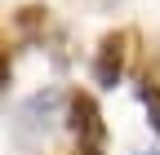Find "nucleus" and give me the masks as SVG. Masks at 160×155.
Listing matches in <instances>:
<instances>
[{
	"mask_svg": "<svg viewBox=\"0 0 160 155\" xmlns=\"http://www.w3.org/2000/svg\"><path fill=\"white\" fill-rule=\"evenodd\" d=\"M67 129L76 138V151L80 155H102V142H107V124H102V111L89 93H71L67 98Z\"/></svg>",
	"mask_w": 160,
	"mask_h": 155,
	"instance_id": "f257e3e1",
	"label": "nucleus"
},
{
	"mask_svg": "<svg viewBox=\"0 0 160 155\" xmlns=\"http://www.w3.org/2000/svg\"><path fill=\"white\" fill-rule=\"evenodd\" d=\"M129 45L133 35L129 31H107L102 45H98V58H93V80L102 89H116L125 80V67H129Z\"/></svg>",
	"mask_w": 160,
	"mask_h": 155,
	"instance_id": "f03ea898",
	"label": "nucleus"
},
{
	"mask_svg": "<svg viewBox=\"0 0 160 155\" xmlns=\"http://www.w3.org/2000/svg\"><path fill=\"white\" fill-rule=\"evenodd\" d=\"M62 106H67L62 89H40V93H31V98L22 102V111H18V129H22L27 138L49 133L58 120H62Z\"/></svg>",
	"mask_w": 160,
	"mask_h": 155,
	"instance_id": "7ed1b4c3",
	"label": "nucleus"
},
{
	"mask_svg": "<svg viewBox=\"0 0 160 155\" xmlns=\"http://www.w3.org/2000/svg\"><path fill=\"white\" fill-rule=\"evenodd\" d=\"M13 27L22 40H45V31H49V9L45 5H22L13 13Z\"/></svg>",
	"mask_w": 160,
	"mask_h": 155,
	"instance_id": "20e7f679",
	"label": "nucleus"
},
{
	"mask_svg": "<svg viewBox=\"0 0 160 155\" xmlns=\"http://www.w3.org/2000/svg\"><path fill=\"white\" fill-rule=\"evenodd\" d=\"M138 98L147 102V120H151V129L160 133V84H151V80L138 84Z\"/></svg>",
	"mask_w": 160,
	"mask_h": 155,
	"instance_id": "39448f33",
	"label": "nucleus"
},
{
	"mask_svg": "<svg viewBox=\"0 0 160 155\" xmlns=\"http://www.w3.org/2000/svg\"><path fill=\"white\" fill-rule=\"evenodd\" d=\"M9 75H13V62H9V49H5V40H0V89L9 84Z\"/></svg>",
	"mask_w": 160,
	"mask_h": 155,
	"instance_id": "423d86ee",
	"label": "nucleus"
},
{
	"mask_svg": "<svg viewBox=\"0 0 160 155\" xmlns=\"http://www.w3.org/2000/svg\"><path fill=\"white\" fill-rule=\"evenodd\" d=\"M138 155H160V151H138Z\"/></svg>",
	"mask_w": 160,
	"mask_h": 155,
	"instance_id": "0eeeda50",
	"label": "nucleus"
}]
</instances>
